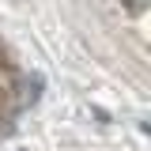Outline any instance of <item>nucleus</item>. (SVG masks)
Segmentation results:
<instances>
[{
	"label": "nucleus",
	"mask_w": 151,
	"mask_h": 151,
	"mask_svg": "<svg viewBox=\"0 0 151 151\" xmlns=\"http://www.w3.org/2000/svg\"><path fill=\"white\" fill-rule=\"evenodd\" d=\"M144 4H147V0H129V8H136V12H140Z\"/></svg>",
	"instance_id": "f257e3e1"
}]
</instances>
